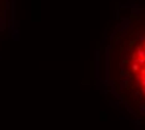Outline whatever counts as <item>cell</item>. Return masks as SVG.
Instances as JSON below:
<instances>
[{
  "label": "cell",
  "mask_w": 145,
  "mask_h": 130,
  "mask_svg": "<svg viewBox=\"0 0 145 130\" xmlns=\"http://www.w3.org/2000/svg\"><path fill=\"white\" fill-rule=\"evenodd\" d=\"M100 50L95 51V78L98 81H100Z\"/></svg>",
  "instance_id": "1"
},
{
  "label": "cell",
  "mask_w": 145,
  "mask_h": 130,
  "mask_svg": "<svg viewBox=\"0 0 145 130\" xmlns=\"http://www.w3.org/2000/svg\"><path fill=\"white\" fill-rule=\"evenodd\" d=\"M131 26H133V20H124L120 24V31L126 32L129 29H131Z\"/></svg>",
  "instance_id": "2"
},
{
  "label": "cell",
  "mask_w": 145,
  "mask_h": 130,
  "mask_svg": "<svg viewBox=\"0 0 145 130\" xmlns=\"http://www.w3.org/2000/svg\"><path fill=\"white\" fill-rule=\"evenodd\" d=\"M119 84H120V90H121V91L126 90V88H128V79H125V78H120Z\"/></svg>",
  "instance_id": "3"
},
{
  "label": "cell",
  "mask_w": 145,
  "mask_h": 130,
  "mask_svg": "<svg viewBox=\"0 0 145 130\" xmlns=\"http://www.w3.org/2000/svg\"><path fill=\"white\" fill-rule=\"evenodd\" d=\"M128 6L130 9H139L140 8V1H138V0H135V1H130V4Z\"/></svg>",
  "instance_id": "4"
},
{
  "label": "cell",
  "mask_w": 145,
  "mask_h": 130,
  "mask_svg": "<svg viewBox=\"0 0 145 130\" xmlns=\"http://www.w3.org/2000/svg\"><path fill=\"white\" fill-rule=\"evenodd\" d=\"M135 54L138 55V58H145V49L144 48H140V49H136Z\"/></svg>",
  "instance_id": "5"
},
{
  "label": "cell",
  "mask_w": 145,
  "mask_h": 130,
  "mask_svg": "<svg viewBox=\"0 0 145 130\" xmlns=\"http://www.w3.org/2000/svg\"><path fill=\"white\" fill-rule=\"evenodd\" d=\"M131 70L134 71V73H136L138 70H139V64L136 63V61H131Z\"/></svg>",
  "instance_id": "6"
},
{
  "label": "cell",
  "mask_w": 145,
  "mask_h": 130,
  "mask_svg": "<svg viewBox=\"0 0 145 130\" xmlns=\"http://www.w3.org/2000/svg\"><path fill=\"white\" fill-rule=\"evenodd\" d=\"M139 113H140L141 115H145V103L139 105Z\"/></svg>",
  "instance_id": "7"
},
{
  "label": "cell",
  "mask_w": 145,
  "mask_h": 130,
  "mask_svg": "<svg viewBox=\"0 0 145 130\" xmlns=\"http://www.w3.org/2000/svg\"><path fill=\"white\" fill-rule=\"evenodd\" d=\"M141 78H143V75L139 73V74H135V79H136V84L140 86V83H141Z\"/></svg>",
  "instance_id": "8"
},
{
  "label": "cell",
  "mask_w": 145,
  "mask_h": 130,
  "mask_svg": "<svg viewBox=\"0 0 145 130\" xmlns=\"http://www.w3.org/2000/svg\"><path fill=\"white\" fill-rule=\"evenodd\" d=\"M136 63L139 65H141V66H144L145 65V58H136Z\"/></svg>",
  "instance_id": "9"
},
{
  "label": "cell",
  "mask_w": 145,
  "mask_h": 130,
  "mask_svg": "<svg viewBox=\"0 0 145 130\" xmlns=\"http://www.w3.org/2000/svg\"><path fill=\"white\" fill-rule=\"evenodd\" d=\"M133 123H134V125H135V128H136V129H140V124H141V121L139 120V119H136V120H134Z\"/></svg>",
  "instance_id": "10"
},
{
  "label": "cell",
  "mask_w": 145,
  "mask_h": 130,
  "mask_svg": "<svg viewBox=\"0 0 145 130\" xmlns=\"http://www.w3.org/2000/svg\"><path fill=\"white\" fill-rule=\"evenodd\" d=\"M136 39H138L139 41H141V43H145V35H141V34H139V35L136 36Z\"/></svg>",
  "instance_id": "11"
},
{
  "label": "cell",
  "mask_w": 145,
  "mask_h": 130,
  "mask_svg": "<svg viewBox=\"0 0 145 130\" xmlns=\"http://www.w3.org/2000/svg\"><path fill=\"white\" fill-rule=\"evenodd\" d=\"M113 104L115 105V108H116V109H120V101H119V100H116V101H113Z\"/></svg>",
  "instance_id": "12"
},
{
  "label": "cell",
  "mask_w": 145,
  "mask_h": 130,
  "mask_svg": "<svg viewBox=\"0 0 145 130\" xmlns=\"http://www.w3.org/2000/svg\"><path fill=\"white\" fill-rule=\"evenodd\" d=\"M131 61H136V58H138V55H136V54L135 53H134V54H131Z\"/></svg>",
  "instance_id": "13"
},
{
  "label": "cell",
  "mask_w": 145,
  "mask_h": 130,
  "mask_svg": "<svg viewBox=\"0 0 145 130\" xmlns=\"http://www.w3.org/2000/svg\"><path fill=\"white\" fill-rule=\"evenodd\" d=\"M140 86H145V76L141 78V83H140Z\"/></svg>",
  "instance_id": "14"
},
{
  "label": "cell",
  "mask_w": 145,
  "mask_h": 130,
  "mask_svg": "<svg viewBox=\"0 0 145 130\" xmlns=\"http://www.w3.org/2000/svg\"><path fill=\"white\" fill-rule=\"evenodd\" d=\"M140 93H141V95H145V86H141L140 88Z\"/></svg>",
  "instance_id": "15"
},
{
  "label": "cell",
  "mask_w": 145,
  "mask_h": 130,
  "mask_svg": "<svg viewBox=\"0 0 145 130\" xmlns=\"http://www.w3.org/2000/svg\"><path fill=\"white\" fill-rule=\"evenodd\" d=\"M134 95H135V98H140L141 96V93L140 91H135V94H134Z\"/></svg>",
  "instance_id": "16"
},
{
  "label": "cell",
  "mask_w": 145,
  "mask_h": 130,
  "mask_svg": "<svg viewBox=\"0 0 145 130\" xmlns=\"http://www.w3.org/2000/svg\"><path fill=\"white\" fill-rule=\"evenodd\" d=\"M119 14H120V10H115V18H116V19H118V18L120 16Z\"/></svg>",
  "instance_id": "17"
},
{
  "label": "cell",
  "mask_w": 145,
  "mask_h": 130,
  "mask_svg": "<svg viewBox=\"0 0 145 130\" xmlns=\"http://www.w3.org/2000/svg\"><path fill=\"white\" fill-rule=\"evenodd\" d=\"M104 36H105V39L108 38V31H106V30H105V32H104Z\"/></svg>",
  "instance_id": "18"
},
{
  "label": "cell",
  "mask_w": 145,
  "mask_h": 130,
  "mask_svg": "<svg viewBox=\"0 0 145 130\" xmlns=\"http://www.w3.org/2000/svg\"><path fill=\"white\" fill-rule=\"evenodd\" d=\"M143 48L145 49V43H143Z\"/></svg>",
  "instance_id": "19"
},
{
  "label": "cell",
  "mask_w": 145,
  "mask_h": 130,
  "mask_svg": "<svg viewBox=\"0 0 145 130\" xmlns=\"http://www.w3.org/2000/svg\"><path fill=\"white\" fill-rule=\"evenodd\" d=\"M144 68H145V65H144Z\"/></svg>",
  "instance_id": "20"
}]
</instances>
